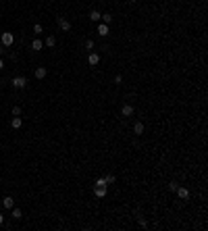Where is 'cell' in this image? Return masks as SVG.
I'll return each instance as SVG.
<instances>
[{
    "label": "cell",
    "mask_w": 208,
    "mask_h": 231,
    "mask_svg": "<svg viewBox=\"0 0 208 231\" xmlns=\"http://www.w3.org/2000/svg\"><path fill=\"white\" fill-rule=\"evenodd\" d=\"M25 85H27V79H25L23 75H17V77H13V88H17V90H23Z\"/></svg>",
    "instance_id": "1"
},
{
    "label": "cell",
    "mask_w": 208,
    "mask_h": 231,
    "mask_svg": "<svg viewBox=\"0 0 208 231\" xmlns=\"http://www.w3.org/2000/svg\"><path fill=\"white\" fill-rule=\"evenodd\" d=\"M0 40H2V46H13V42H15V35H13L11 31H4Z\"/></svg>",
    "instance_id": "2"
},
{
    "label": "cell",
    "mask_w": 208,
    "mask_h": 231,
    "mask_svg": "<svg viewBox=\"0 0 208 231\" xmlns=\"http://www.w3.org/2000/svg\"><path fill=\"white\" fill-rule=\"evenodd\" d=\"M106 187H108V185H104V183H96V185H94V194H96L98 198H104V196H106Z\"/></svg>",
    "instance_id": "3"
},
{
    "label": "cell",
    "mask_w": 208,
    "mask_h": 231,
    "mask_svg": "<svg viewBox=\"0 0 208 231\" xmlns=\"http://www.w3.org/2000/svg\"><path fill=\"white\" fill-rule=\"evenodd\" d=\"M56 23H58V27H60L63 31H69V29H71V21H67L65 17H58Z\"/></svg>",
    "instance_id": "4"
},
{
    "label": "cell",
    "mask_w": 208,
    "mask_h": 231,
    "mask_svg": "<svg viewBox=\"0 0 208 231\" xmlns=\"http://www.w3.org/2000/svg\"><path fill=\"white\" fill-rule=\"evenodd\" d=\"M133 113H135V110H133L131 104H123V108H121V115L123 117H133Z\"/></svg>",
    "instance_id": "5"
},
{
    "label": "cell",
    "mask_w": 208,
    "mask_h": 231,
    "mask_svg": "<svg viewBox=\"0 0 208 231\" xmlns=\"http://www.w3.org/2000/svg\"><path fill=\"white\" fill-rule=\"evenodd\" d=\"M88 63H90L92 67H96V65L100 63V54H98V52H92V54L88 56Z\"/></svg>",
    "instance_id": "6"
},
{
    "label": "cell",
    "mask_w": 208,
    "mask_h": 231,
    "mask_svg": "<svg viewBox=\"0 0 208 231\" xmlns=\"http://www.w3.org/2000/svg\"><path fill=\"white\" fill-rule=\"evenodd\" d=\"M144 123H142V121H135V123H133V133H135V135H142V133H144Z\"/></svg>",
    "instance_id": "7"
},
{
    "label": "cell",
    "mask_w": 208,
    "mask_h": 231,
    "mask_svg": "<svg viewBox=\"0 0 208 231\" xmlns=\"http://www.w3.org/2000/svg\"><path fill=\"white\" fill-rule=\"evenodd\" d=\"M2 206H4V208H9V210H11V208L15 206V200H13L11 196H4V198H2Z\"/></svg>",
    "instance_id": "8"
},
{
    "label": "cell",
    "mask_w": 208,
    "mask_h": 231,
    "mask_svg": "<svg viewBox=\"0 0 208 231\" xmlns=\"http://www.w3.org/2000/svg\"><path fill=\"white\" fill-rule=\"evenodd\" d=\"M46 73H48V71H46V67H38L34 75H35V79H44V77H46Z\"/></svg>",
    "instance_id": "9"
},
{
    "label": "cell",
    "mask_w": 208,
    "mask_h": 231,
    "mask_svg": "<svg viewBox=\"0 0 208 231\" xmlns=\"http://www.w3.org/2000/svg\"><path fill=\"white\" fill-rule=\"evenodd\" d=\"M21 125H23L21 117H13V119H11V127L13 129H21Z\"/></svg>",
    "instance_id": "10"
},
{
    "label": "cell",
    "mask_w": 208,
    "mask_h": 231,
    "mask_svg": "<svg viewBox=\"0 0 208 231\" xmlns=\"http://www.w3.org/2000/svg\"><path fill=\"white\" fill-rule=\"evenodd\" d=\"M42 48H44V42H42L40 38H35L34 42H31V50H35V52H38V50H42Z\"/></svg>",
    "instance_id": "11"
},
{
    "label": "cell",
    "mask_w": 208,
    "mask_h": 231,
    "mask_svg": "<svg viewBox=\"0 0 208 231\" xmlns=\"http://www.w3.org/2000/svg\"><path fill=\"white\" fill-rule=\"evenodd\" d=\"M44 46L54 48V46H56V38H54V35H48V38H46V42H44Z\"/></svg>",
    "instance_id": "12"
},
{
    "label": "cell",
    "mask_w": 208,
    "mask_h": 231,
    "mask_svg": "<svg viewBox=\"0 0 208 231\" xmlns=\"http://www.w3.org/2000/svg\"><path fill=\"white\" fill-rule=\"evenodd\" d=\"M11 210H13V219H15V221L23 219V212H21V208H15V206H13Z\"/></svg>",
    "instance_id": "13"
},
{
    "label": "cell",
    "mask_w": 208,
    "mask_h": 231,
    "mask_svg": "<svg viewBox=\"0 0 208 231\" xmlns=\"http://www.w3.org/2000/svg\"><path fill=\"white\" fill-rule=\"evenodd\" d=\"M100 19H102V23H104V25H110V23H113V15H110V13H104Z\"/></svg>",
    "instance_id": "14"
},
{
    "label": "cell",
    "mask_w": 208,
    "mask_h": 231,
    "mask_svg": "<svg viewBox=\"0 0 208 231\" xmlns=\"http://www.w3.org/2000/svg\"><path fill=\"white\" fill-rule=\"evenodd\" d=\"M100 17H102V15H100L98 11H92V13H90V21H94V23H98V21H100Z\"/></svg>",
    "instance_id": "15"
},
{
    "label": "cell",
    "mask_w": 208,
    "mask_h": 231,
    "mask_svg": "<svg viewBox=\"0 0 208 231\" xmlns=\"http://www.w3.org/2000/svg\"><path fill=\"white\" fill-rule=\"evenodd\" d=\"M175 192H177V196H179V198H187V196H189V192H187L185 187H177Z\"/></svg>",
    "instance_id": "16"
},
{
    "label": "cell",
    "mask_w": 208,
    "mask_h": 231,
    "mask_svg": "<svg viewBox=\"0 0 208 231\" xmlns=\"http://www.w3.org/2000/svg\"><path fill=\"white\" fill-rule=\"evenodd\" d=\"M98 34H100V35H102V38H104V35H108V25H98Z\"/></svg>",
    "instance_id": "17"
},
{
    "label": "cell",
    "mask_w": 208,
    "mask_h": 231,
    "mask_svg": "<svg viewBox=\"0 0 208 231\" xmlns=\"http://www.w3.org/2000/svg\"><path fill=\"white\" fill-rule=\"evenodd\" d=\"M115 181H117V179H115V175H106V177H104V183H106V185H113Z\"/></svg>",
    "instance_id": "18"
},
{
    "label": "cell",
    "mask_w": 208,
    "mask_h": 231,
    "mask_svg": "<svg viewBox=\"0 0 208 231\" xmlns=\"http://www.w3.org/2000/svg\"><path fill=\"white\" fill-rule=\"evenodd\" d=\"M42 31H44V27H42L40 23H35V25H34V34H35V35H40Z\"/></svg>",
    "instance_id": "19"
},
{
    "label": "cell",
    "mask_w": 208,
    "mask_h": 231,
    "mask_svg": "<svg viewBox=\"0 0 208 231\" xmlns=\"http://www.w3.org/2000/svg\"><path fill=\"white\" fill-rule=\"evenodd\" d=\"M83 46H85V50H94V40H85Z\"/></svg>",
    "instance_id": "20"
},
{
    "label": "cell",
    "mask_w": 208,
    "mask_h": 231,
    "mask_svg": "<svg viewBox=\"0 0 208 231\" xmlns=\"http://www.w3.org/2000/svg\"><path fill=\"white\" fill-rule=\"evenodd\" d=\"M21 115V106H13V117H19Z\"/></svg>",
    "instance_id": "21"
},
{
    "label": "cell",
    "mask_w": 208,
    "mask_h": 231,
    "mask_svg": "<svg viewBox=\"0 0 208 231\" xmlns=\"http://www.w3.org/2000/svg\"><path fill=\"white\" fill-rule=\"evenodd\" d=\"M138 223L142 225V227H148V223H146V219H144V217H139V215H138Z\"/></svg>",
    "instance_id": "22"
},
{
    "label": "cell",
    "mask_w": 208,
    "mask_h": 231,
    "mask_svg": "<svg viewBox=\"0 0 208 231\" xmlns=\"http://www.w3.org/2000/svg\"><path fill=\"white\" fill-rule=\"evenodd\" d=\"M177 187H179V185H177V181H171V183H169V189H171V192H175Z\"/></svg>",
    "instance_id": "23"
},
{
    "label": "cell",
    "mask_w": 208,
    "mask_h": 231,
    "mask_svg": "<svg viewBox=\"0 0 208 231\" xmlns=\"http://www.w3.org/2000/svg\"><path fill=\"white\" fill-rule=\"evenodd\" d=\"M115 83H123V75H117V77H115Z\"/></svg>",
    "instance_id": "24"
},
{
    "label": "cell",
    "mask_w": 208,
    "mask_h": 231,
    "mask_svg": "<svg viewBox=\"0 0 208 231\" xmlns=\"http://www.w3.org/2000/svg\"><path fill=\"white\" fill-rule=\"evenodd\" d=\"M4 52H6V46H0V56H2Z\"/></svg>",
    "instance_id": "25"
},
{
    "label": "cell",
    "mask_w": 208,
    "mask_h": 231,
    "mask_svg": "<svg viewBox=\"0 0 208 231\" xmlns=\"http://www.w3.org/2000/svg\"><path fill=\"white\" fill-rule=\"evenodd\" d=\"M4 69V60H2V58H0V71Z\"/></svg>",
    "instance_id": "26"
},
{
    "label": "cell",
    "mask_w": 208,
    "mask_h": 231,
    "mask_svg": "<svg viewBox=\"0 0 208 231\" xmlns=\"http://www.w3.org/2000/svg\"><path fill=\"white\" fill-rule=\"evenodd\" d=\"M0 225H4V217L2 215H0Z\"/></svg>",
    "instance_id": "27"
},
{
    "label": "cell",
    "mask_w": 208,
    "mask_h": 231,
    "mask_svg": "<svg viewBox=\"0 0 208 231\" xmlns=\"http://www.w3.org/2000/svg\"><path fill=\"white\" fill-rule=\"evenodd\" d=\"M129 2H138V0H129Z\"/></svg>",
    "instance_id": "28"
}]
</instances>
